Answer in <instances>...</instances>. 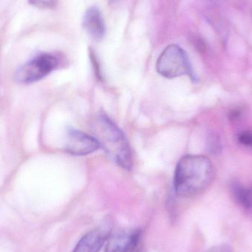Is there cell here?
I'll list each match as a JSON object with an SVG mask.
<instances>
[{
  "mask_svg": "<svg viewBox=\"0 0 252 252\" xmlns=\"http://www.w3.org/2000/svg\"><path fill=\"white\" fill-rule=\"evenodd\" d=\"M213 178L214 169L207 157L201 155L185 156L179 160L175 170V192L179 196H195L210 186Z\"/></svg>",
  "mask_w": 252,
  "mask_h": 252,
  "instance_id": "1",
  "label": "cell"
},
{
  "mask_svg": "<svg viewBox=\"0 0 252 252\" xmlns=\"http://www.w3.org/2000/svg\"><path fill=\"white\" fill-rule=\"evenodd\" d=\"M94 137L108 155L125 170L132 167L130 147L124 132L107 115L101 114L93 125Z\"/></svg>",
  "mask_w": 252,
  "mask_h": 252,
  "instance_id": "2",
  "label": "cell"
},
{
  "mask_svg": "<svg viewBox=\"0 0 252 252\" xmlns=\"http://www.w3.org/2000/svg\"><path fill=\"white\" fill-rule=\"evenodd\" d=\"M156 67L157 72L164 78H175L187 75L191 79H195L186 53L176 44H170L163 50Z\"/></svg>",
  "mask_w": 252,
  "mask_h": 252,
  "instance_id": "3",
  "label": "cell"
},
{
  "mask_svg": "<svg viewBox=\"0 0 252 252\" xmlns=\"http://www.w3.org/2000/svg\"><path fill=\"white\" fill-rule=\"evenodd\" d=\"M58 65L59 60L53 55H39L19 68L15 74V79L20 84H32L45 78Z\"/></svg>",
  "mask_w": 252,
  "mask_h": 252,
  "instance_id": "4",
  "label": "cell"
},
{
  "mask_svg": "<svg viewBox=\"0 0 252 252\" xmlns=\"http://www.w3.org/2000/svg\"><path fill=\"white\" fill-rule=\"evenodd\" d=\"M141 231L125 229L110 234L106 241L105 252H136L141 241Z\"/></svg>",
  "mask_w": 252,
  "mask_h": 252,
  "instance_id": "5",
  "label": "cell"
},
{
  "mask_svg": "<svg viewBox=\"0 0 252 252\" xmlns=\"http://www.w3.org/2000/svg\"><path fill=\"white\" fill-rule=\"evenodd\" d=\"M100 145L94 136L76 129H69L65 150L74 156H87L100 149Z\"/></svg>",
  "mask_w": 252,
  "mask_h": 252,
  "instance_id": "6",
  "label": "cell"
},
{
  "mask_svg": "<svg viewBox=\"0 0 252 252\" xmlns=\"http://www.w3.org/2000/svg\"><path fill=\"white\" fill-rule=\"evenodd\" d=\"M108 229L97 228L86 234L72 252H99L109 238Z\"/></svg>",
  "mask_w": 252,
  "mask_h": 252,
  "instance_id": "7",
  "label": "cell"
},
{
  "mask_svg": "<svg viewBox=\"0 0 252 252\" xmlns=\"http://www.w3.org/2000/svg\"><path fill=\"white\" fill-rule=\"evenodd\" d=\"M83 27L86 32L94 40H100L106 32L104 19L98 7L87 9L83 19Z\"/></svg>",
  "mask_w": 252,
  "mask_h": 252,
  "instance_id": "8",
  "label": "cell"
},
{
  "mask_svg": "<svg viewBox=\"0 0 252 252\" xmlns=\"http://www.w3.org/2000/svg\"><path fill=\"white\" fill-rule=\"evenodd\" d=\"M232 192L240 205L246 209H252V188L235 184L232 187Z\"/></svg>",
  "mask_w": 252,
  "mask_h": 252,
  "instance_id": "9",
  "label": "cell"
},
{
  "mask_svg": "<svg viewBox=\"0 0 252 252\" xmlns=\"http://www.w3.org/2000/svg\"><path fill=\"white\" fill-rule=\"evenodd\" d=\"M208 149L210 152L213 154H219L222 151V142L219 135L216 133H212L209 136Z\"/></svg>",
  "mask_w": 252,
  "mask_h": 252,
  "instance_id": "10",
  "label": "cell"
},
{
  "mask_svg": "<svg viewBox=\"0 0 252 252\" xmlns=\"http://www.w3.org/2000/svg\"><path fill=\"white\" fill-rule=\"evenodd\" d=\"M30 4L40 9L54 8L59 0H28Z\"/></svg>",
  "mask_w": 252,
  "mask_h": 252,
  "instance_id": "11",
  "label": "cell"
},
{
  "mask_svg": "<svg viewBox=\"0 0 252 252\" xmlns=\"http://www.w3.org/2000/svg\"><path fill=\"white\" fill-rule=\"evenodd\" d=\"M238 139L241 145L252 148V131L241 132L238 135Z\"/></svg>",
  "mask_w": 252,
  "mask_h": 252,
  "instance_id": "12",
  "label": "cell"
},
{
  "mask_svg": "<svg viewBox=\"0 0 252 252\" xmlns=\"http://www.w3.org/2000/svg\"><path fill=\"white\" fill-rule=\"evenodd\" d=\"M204 252H234L230 247L227 245H219L213 247Z\"/></svg>",
  "mask_w": 252,
  "mask_h": 252,
  "instance_id": "13",
  "label": "cell"
},
{
  "mask_svg": "<svg viewBox=\"0 0 252 252\" xmlns=\"http://www.w3.org/2000/svg\"><path fill=\"white\" fill-rule=\"evenodd\" d=\"M110 2H115V1H119V0H109Z\"/></svg>",
  "mask_w": 252,
  "mask_h": 252,
  "instance_id": "14",
  "label": "cell"
}]
</instances>
